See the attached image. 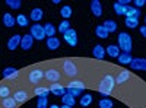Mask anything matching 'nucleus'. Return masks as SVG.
Returning <instances> with one entry per match:
<instances>
[{"mask_svg":"<svg viewBox=\"0 0 146 108\" xmlns=\"http://www.w3.org/2000/svg\"><path fill=\"white\" fill-rule=\"evenodd\" d=\"M114 86H115V79L113 78V75L108 73V75H105V76L101 79L100 85H98V92H100L101 95H104V97H108V95L113 92Z\"/></svg>","mask_w":146,"mask_h":108,"instance_id":"nucleus-1","label":"nucleus"},{"mask_svg":"<svg viewBox=\"0 0 146 108\" xmlns=\"http://www.w3.org/2000/svg\"><path fill=\"white\" fill-rule=\"evenodd\" d=\"M118 48L123 50V53H130L133 48V40L127 32H120L118 34Z\"/></svg>","mask_w":146,"mask_h":108,"instance_id":"nucleus-2","label":"nucleus"},{"mask_svg":"<svg viewBox=\"0 0 146 108\" xmlns=\"http://www.w3.org/2000/svg\"><path fill=\"white\" fill-rule=\"evenodd\" d=\"M63 73L66 76H69V78H73V76L78 75V67H76V64H75L73 60L67 58V60L63 62Z\"/></svg>","mask_w":146,"mask_h":108,"instance_id":"nucleus-3","label":"nucleus"},{"mask_svg":"<svg viewBox=\"0 0 146 108\" xmlns=\"http://www.w3.org/2000/svg\"><path fill=\"white\" fill-rule=\"evenodd\" d=\"M29 34L32 35L34 40H44L45 38V32H44V27H41L40 23H34V25H31V29H29Z\"/></svg>","mask_w":146,"mask_h":108,"instance_id":"nucleus-4","label":"nucleus"},{"mask_svg":"<svg viewBox=\"0 0 146 108\" xmlns=\"http://www.w3.org/2000/svg\"><path fill=\"white\" fill-rule=\"evenodd\" d=\"M63 38H64V41L70 45V47H76L78 45V32L75 31V29H69L66 34H63Z\"/></svg>","mask_w":146,"mask_h":108,"instance_id":"nucleus-5","label":"nucleus"},{"mask_svg":"<svg viewBox=\"0 0 146 108\" xmlns=\"http://www.w3.org/2000/svg\"><path fill=\"white\" fill-rule=\"evenodd\" d=\"M42 78H44V72L41 69H32L29 72V75H28V80L31 83H34V85H36L38 82H41Z\"/></svg>","mask_w":146,"mask_h":108,"instance_id":"nucleus-6","label":"nucleus"},{"mask_svg":"<svg viewBox=\"0 0 146 108\" xmlns=\"http://www.w3.org/2000/svg\"><path fill=\"white\" fill-rule=\"evenodd\" d=\"M44 78H45L48 82H54V83H57L60 79H62V73H60L58 70H56V69H48V70H45Z\"/></svg>","mask_w":146,"mask_h":108,"instance_id":"nucleus-7","label":"nucleus"},{"mask_svg":"<svg viewBox=\"0 0 146 108\" xmlns=\"http://www.w3.org/2000/svg\"><path fill=\"white\" fill-rule=\"evenodd\" d=\"M131 70H139V72H146V58H133L131 63L129 64Z\"/></svg>","mask_w":146,"mask_h":108,"instance_id":"nucleus-8","label":"nucleus"},{"mask_svg":"<svg viewBox=\"0 0 146 108\" xmlns=\"http://www.w3.org/2000/svg\"><path fill=\"white\" fill-rule=\"evenodd\" d=\"M21 40H22V37H21L19 34L12 35V37L9 38V41H7V48L10 51H15L18 47H21Z\"/></svg>","mask_w":146,"mask_h":108,"instance_id":"nucleus-9","label":"nucleus"},{"mask_svg":"<svg viewBox=\"0 0 146 108\" xmlns=\"http://www.w3.org/2000/svg\"><path fill=\"white\" fill-rule=\"evenodd\" d=\"M32 44H34V38H32V35L31 34H27V35H23L22 40H21V48L22 50H31L32 48Z\"/></svg>","mask_w":146,"mask_h":108,"instance_id":"nucleus-10","label":"nucleus"},{"mask_svg":"<svg viewBox=\"0 0 146 108\" xmlns=\"http://www.w3.org/2000/svg\"><path fill=\"white\" fill-rule=\"evenodd\" d=\"M91 12L96 18L102 16V6L100 3V0H92V2H91Z\"/></svg>","mask_w":146,"mask_h":108,"instance_id":"nucleus-11","label":"nucleus"},{"mask_svg":"<svg viewBox=\"0 0 146 108\" xmlns=\"http://www.w3.org/2000/svg\"><path fill=\"white\" fill-rule=\"evenodd\" d=\"M2 75H3L5 79H16L19 76V70L15 69V67H6Z\"/></svg>","mask_w":146,"mask_h":108,"instance_id":"nucleus-12","label":"nucleus"},{"mask_svg":"<svg viewBox=\"0 0 146 108\" xmlns=\"http://www.w3.org/2000/svg\"><path fill=\"white\" fill-rule=\"evenodd\" d=\"M50 92L57 95V97H63V95H66V88L63 85H60V83H53L50 86Z\"/></svg>","mask_w":146,"mask_h":108,"instance_id":"nucleus-13","label":"nucleus"},{"mask_svg":"<svg viewBox=\"0 0 146 108\" xmlns=\"http://www.w3.org/2000/svg\"><path fill=\"white\" fill-rule=\"evenodd\" d=\"M140 16V9H136L135 6H126V18L139 19Z\"/></svg>","mask_w":146,"mask_h":108,"instance_id":"nucleus-14","label":"nucleus"},{"mask_svg":"<svg viewBox=\"0 0 146 108\" xmlns=\"http://www.w3.org/2000/svg\"><path fill=\"white\" fill-rule=\"evenodd\" d=\"M42 16H44V12H42L41 7H35V9H32V10H31V15H29V18H31L34 22H36V23H38V22L42 19Z\"/></svg>","mask_w":146,"mask_h":108,"instance_id":"nucleus-15","label":"nucleus"},{"mask_svg":"<svg viewBox=\"0 0 146 108\" xmlns=\"http://www.w3.org/2000/svg\"><path fill=\"white\" fill-rule=\"evenodd\" d=\"M92 56H94L95 58H98V60H102L104 56H105V48H104L101 44H96V45L94 47V50H92Z\"/></svg>","mask_w":146,"mask_h":108,"instance_id":"nucleus-16","label":"nucleus"},{"mask_svg":"<svg viewBox=\"0 0 146 108\" xmlns=\"http://www.w3.org/2000/svg\"><path fill=\"white\" fill-rule=\"evenodd\" d=\"M45 45H47V48H48V50L54 51V50H57L58 47H60V40H58V38H56V37L47 38V42H45Z\"/></svg>","mask_w":146,"mask_h":108,"instance_id":"nucleus-17","label":"nucleus"},{"mask_svg":"<svg viewBox=\"0 0 146 108\" xmlns=\"http://www.w3.org/2000/svg\"><path fill=\"white\" fill-rule=\"evenodd\" d=\"M130 78V72L129 70H123V72H120L118 76L115 78V83L117 85H123V83H126Z\"/></svg>","mask_w":146,"mask_h":108,"instance_id":"nucleus-18","label":"nucleus"},{"mask_svg":"<svg viewBox=\"0 0 146 108\" xmlns=\"http://www.w3.org/2000/svg\"><path fill=\"white\" fill-rule=\"evenodd\" d=\"M13 98H15L16 102H25V101L28 99V92H27V91H23V89H19V91L15 92Z\"/></svg>","mask_w":146,"mask_h":108,"instance_id":"nucleus-19","label":"nucleus"},{"mask_svg":"<svg viewBox=\"0 0 146 108\" xmlns=\"http://www.w3.org/2000/svg\"><path fill=\"white\" fill-rule=\"evenodd\" d=\"M117 60H118V63L120 64H130L131 63V60H133V57H131V54L130 53H121L118 57H117Z\"/></svg>","mask_w":146,"mask_h":108,"instance_id":"nucleus-20","label":"nucleus"},{"mask_svg":"<svg viewBox=\"0 0 146 108\" xmlns=\"http://www.w3.org/2000/svg\"><path fill=\"white\" fill-rule=\"evenodd\" d=\"M56 31H57V29H56V27L53 25V23H50V22L44 25V32H45V37H47V38L54 37V35H56Z\"/></svg>","mask_w":146,"mask_h":108,"instance_id":"nucleus-21","label":"nucleus"},{"mask_svg":"<svg viewBox=\"0 0 146 108\" xmlns=\"http://www.w3.org/2000/svg\"><path fill=\"white\" fill-rule=\"evenodd\" d=\"M16 23V19L12 16L10 13H5L3 15V25L6 27V28H12Z\"/></svg>","mask_w":146,"mask_h":108,"instance_id":"nucleus-22","label":"nucleus"},{"mask_svg":"<svg viewBox=\"0 0 146 108\" xmlns=\"http://www.w3.org/2000/svg\"><path fill=\"white\" fill-rule=\"evenodd\" d=\"M16 23H18L19 27L25 28V27L29 25V18H28L27 15H23V13H19V15L16 16Z\"/></svg>","mask_w":146,"mask_h":108,"instance_id":"nucleus-23","label":"nucleus"},{"mask_svg":"<svg viewBox=\"0 0 146 108\" xmlns=\"http://www.w3.org/2000/svg\"><path fill=\"white\" fill-rule=\"evenodd\" d=\"M105 53H108L110 57H115V58H117V57L120 56V48H118V45L111 44V45H108V47H107Z\"/></svg>","mask_w":146,"mask_h":108,"instance_id":"nucleus-24","label":"nucleus"},{"mask_svg":"<svg viewBox=\"0 0 146 108\" xmlns=\"http://www.w3.org/2000/svg\"><path fill=\"white\" fill-rule=\"evenodd\" d=\"M95 34H96V37L98 38H101V40H105V38H108V31L104 28V25H98L95 28Z\"/></svg>","mask_w":146,"mask_h":108,"instance_id":"nucleus-25","label":"nucleus"},{"mask_svg":"<svg viewBox=\"0 0 146 108\" xmlns=\"http://www.w3.org/2000/svg\"><path fill=\"white\" fill-rule=\"evenodd\" d=\"M34 93H35L38 98L47 97V95L50 93V88H45V86H36V88L34 89Z\"/></svg>","mask_w":146,"mask_h":108,"instance_id":"nucleus-26","label":"nucleus"},{"mask_svg":"<svg viewBox=\"0 0 146 108\" xmlns=\"http://www.w3.org/2000/svg\"><path fill=\"white\" fill-rule=\"evenodd\" d=\"M104 28L108 31V32H115L117 31V22L113 21V19H107L104 22Z\"/></svg>","mask_w":146,"mask_h":108,"instance_id":"nucleus-27","label":"nucleus"},{"mask_svg":"<svg viewBox=\"0 0 146 108\" xmlns=\"http://www.w3.org/2000/svg\"><path fill=\"white\" fill-rule=\"evenodd\" d=\"M62 102H63V105H69V107L73 108V105H76V98H73L72 95L66 93L62 97Z\"/></svg>","mask_w":146,"mask_h":108,"instance_id":"nucleus-28","label":"nucleus"},{"mask_svg":"<svg viewBox=\"0 0 146 108\" xmlns=\"http://www.w3.org/2000/svg\"><path fill=\"white\" fill-rule=\"evenodd\" d=\"M16 104H18V102L15 101L13 97H9V98L2 99V105H3V108H15Z\"/></svg>","mask_w":146,"mask_h":108,"instance_id":"nucleus-29","label":"nucleus"},{"mask_svg":"<svg viewBox=\"0 0 146 108\" xmlns=\"http://www.w3.org/2000/svg\"><path fill=\"white\" fill-rule=\"evenodd\" d=\"M92 95L91 93H85V95H82L80 97V105L82 107H89L91 104H92Z\"/></svg>","mask_w":146,"mask_h":108,"instance_id":"nucleus-30","label":"nucleus"},{"mask_svg":"<svg viewBox=\"0 0 146 108\" xmlns=\"http://www.w3.org/2000/svg\"><path fill=\"white\" fill-rule=\"evenodd\" d=\"M73 13V10L70 6H63L62 9H60V15H62V18H64V21H67Z\"/></svg>","mask_w":146,"mask_h":108,"instance_id":"nucleus-31","label":"nucleus"},{"mask_svg":"<svg viewBox=\"0 0 146 108\" xmlns=\"http://www.w3.org/2000/svg\"><path fill=\"white\" fill-rule=\"evenodd\" d=\"M67 88H75V89H82V91H85V83L82 82V80H72V82H69V85H67Z\"/></svg>","mask_w":146,"mask_h":108,"instance_id":"nucleus-32","label":"nucleus"},{"mask_svg":"<svg viewBox=\"0 0 146 108\" xmlns=\"http://www.w3.org/2000/svg\"><path fill=\"white\" fill-rule=\"evenodd\" d=\"M124 23H126V27H127V28H131V29H135V28H137V27H139V19L126 18Z\"/></svg>","mask_w":146,"mask_h":108,"instance_id":"nucleus-33","label":"nucleus"},{"mask_svg":"<svg viewBox=\"0 0 146 108\" xmlns=\"http://www.w3.org/2000/svg\"><path fill=\"white\" fill-rule=\"evenodd\" d=\"M10 97V88L7 85H0V98L5 99Z\"/></svg>","mask_w":146,"mask_h":108,"instance_id":"nucleus-34","label":"nucleus"},{"mask_svg":"<svg viewBox=\"0 0 146 108\" xmlns=\"http://www.w3.org/2000/svg\"><path fill=\"white\" fill-rule=\"evenodd\" d=\"M114 12H115V15H118V16H121V15H124L126 16V6H123V5H120L118 2L117 3H114Z\"/></svg>","mask_w":146,"mask_h":108,"instance_id":"nucleus-35","label":"nucleus"},{"mask_svg":"<svg viewBox=\"0 0 146 108\" xmlns=\"http://www.w3.org/2000/svg\"><path fill=\"white\" fill-rule=\"evenodd\" d=\"M6 6H9L10 9L18 10L22 6V2H21V0H6Z\"/></svg>","mask_w":146,"mask_h":108,"instance_id":"nucleus-36","label":"nucleus"},{"mask_svg":"<svg viewBox=\"0 0 146 108\" xmlns=\"http://www.w3.org/2000/svg\"><path fill=\"white\" fill-rule=\"evenodd\" d=\"M98 105H100V108H113V101L111 99H108V98H102V99H100V102H98Z\"/></svg>","mask_w":146,"mask_h":108,"instance_id":"nucleus-37","label":"nucleus"},{"mask_svg":"<svg viewBox=\"0 0 146 108\" xmlns=\"http://www.w3.org/2000/svg\"><path fill=\"white\" fill-rule=\"evenodd\" d=\"M69 29H70V22L69 21H62V23L58 25V31L62 34H66Z\"/></svg>","mask_w":146,"mask_h":108,"instance_id":"nucleus-38","label":"nucleus"},{"mask_svg":"<svg viewBox=\"0 0 146 108\" xmlns=\"http://www.w3.org/2000/svg\"><path fill=\"white\" fill-rule=\"evenodd\" d=\"M82 89H75V88H66V93H69V95H72L73 98H76V97H80L82 95Z\"/></svg>","mask_w":146,"mask_h":108,"instance_id":"nucleus-39","label":"nucleus"},{"mask_svg":"<svg viewBox=\"0 0 146 108\" xmlns=\"http://www.w3.org/2000/svg\"><path fill=\"white\" fill-rule=\"evenodd\" d=\"M36 108H48V99H47V97L38 98V102H36Z\"/></svg>","mask_w":146,"mask_h":108,"instance_id":"nucleus-40","label":"nucleus"},{"mask_svg":"<svg viewBox=\"0 0 146 108\" xmlns=\"http://www.w3.org/2000/svg\"><path fill=\"white\" fill-rule=\"evenodd\" d=\"M133 5H135V7H136V9H139V7L145 6V5H146V2H145V0H135V3H133Z\"/></svg>","mask_w":146,"mask_h":108,"instance_id":"nucleus-41","label":"nucleus"},{"mask_svg":"<svg viewBox=\"0 0 146 108\" xmlns=\"http://www.w3.org/2000/svg\"><path fill=\"white\" fill-rule=\"evenodd\" d=\"M139 31H140V35L143 38H146V25H143V27H140L139 28Z\"/></svg>","mask_w":146,"mask_h":108,"instance_id":"nucleus-42","label":"nucleus"},{"mask_svg":"<svg viewBox=\"0 0 146 108\" xmlns=\"http://www.w3.org/2000/svg\"><path fill=\"white\" fill-rule=\"evenodd\" d=\"M50 108H60V107H58V105H56V104H51V105H50Z\"/></svg>","mask_w":146,"mask_h":108,"instance_id":"nucleus-43","label":"nucleus"},{"mask_svg":"<svg viewBox=\"0 0 146 108\" xmlns=\"http://www.w3.org/2000/svg\"><path fill=\"white\" fill-rule=\"evenodd\" d=\"M60 108H72V107H69V105H62Z\"/></svg>","mask_w":146,"mask_h":108,"instance_id":"nucleus-44","label":"nucleus"},{"mask_svg":"<svg viewBox=\"0 0 146 108\" xmlns=\"http://www.w3.org/2000/svg\"><path fill=\"white\" fill-rule=\"evenodd\" d=\"M145 23H146V18H145Z\"/></svg>","mask_w":146,"mask_h":108,"instance_id":"nucleus-45","label":"nucleus"}]
</instances>
